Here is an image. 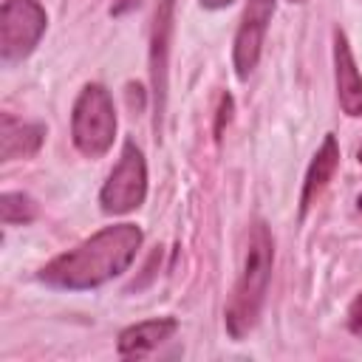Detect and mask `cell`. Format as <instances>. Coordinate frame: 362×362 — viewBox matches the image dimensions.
<instances>
[{
  "label": "cell",
  "mask_w": 362,
  "mask_h": 362,
  "mask_svg": "<svg viewBox=\"0 0 362 362\" xmlns=\"http://www.w3.org/2000/svg\"><path fill=\"white\" fill-rule=\"evenodd\" d=\"M348 331L356 334V337H362V291L348 305Z\"/></svg>",
  "instance_id": "cell-13"
},
{
  "label": "cell",
  "mask_w": 362,
  "mask_h": 362,
  "mask_svg": "<svg viewBox=\"0 0 362 362\" xmlns=\"http://www.w3.org/2000/svg\"><path fill=\"white\" fill-rule=\"evenodd\" d=\"M272 266H274V238L263 221H255L249 226L240 274L235 280V288L223 311V325L232 339H243L257 325L272 280Z\"/></svg>",
  "instance_id": "cell-2"
},
{
  "label": "cell",
  "mask_w": 362,
  "mask_h": 362,
  "mask_svg": "<svg viewBox=\"0 0 362 362\" xmlns=\"http://www.w3.org/2000/svg\"><path fill=\"white\" fill-rule=\"evenodd\" d=\"M334 82H337V99H339L342 113L351 119H359L362 116V74L356 68L348 37L339 25L334 28Z\"/></svg>",
  "instance_id": "cell-8"
},
{
  "label": "cell",
  "mask_w": 362,
  "mask_h": 362,
  "mask_svg": "<svg viewBox=\"0 0 362 362\" xmlns=\"http://www.w3.org/2000/svg\"><path fill=\"white\" fill-rule=\"evenodd\" d=\"M141 240L144 235L136 223L105 226L45 263L40 269V280L65 291L99 288L102 283L127 272V266L136 260V252L141 249Z\"/></svg>",
  "instance_id": "cell-1"
},
{
  "label": "cell",
  "mask_w": 362,
  "mask_h": 362,
  "mask_svg": "<svg viewBox=\"0 0 362 362\" xmlns=\"http://www.w3.org/2000/svg\"><path fill=\"white\" fill-rule=\"evenodd\" d=\"M48 14L37 0H6L0 8V59L23 62L42 40Z\"/></svg>",
  "instance_id": "cell-5"
},
{
  "label": "cell",
  "mask_w": 362,
  "mask_h": 362,
  "mask_svg": "<svg viewBox=\"0 0 362 362\" xmlns=\"http://www.w3.org/2000/svg\"><path fill=\"white\" fill-rule=\"evenodd\" d=\"M229 119H232V96H229V93H223V96H221V105H218L215 139H221V136H223V124H229Z\"/></svg>",
  "instance_id": "cell-14"
},
{
  "label": "cell",
  "mask_w": 362,
  "mask_h": 362,
  "mask_svg": "<svg viewBox=\"0 0 362 362\" xmlns=\"http://www.w3.org/2000/svg\"><path fill=\"white\" fill-rule=\"evenodd\" d=\"M45 139V124L40 122H20L11 113L0 116V158H31Z\"/></svg>",
  "instance_id": "cell-11"
},
{
  "label": "cell",
  "mask_w": 362,
  "mask_h": 362,
  "mask_svg": "<svg viewBox=\"0 0 362 362\" xmlns=\"http://www.w3.org/2000/svg\"><path fill=\"white\" fill-rule=\"evenodd\" d=\"M71 139L85 158H102L116 139V107L105 85L88 82L71 113Z\"/></svg>",
  "instance_id": "cell-3"
},
{
  "label": "cell",
  "mask_w": 362,
  "mask_h": 362,
  "mask_svg": "<svg viewBox=\"0 0 362 362\" xmlns=\"http://www.w3.org/2000/svg\"><path fill=\"white\" fill-rule=\"evenodd\" d=\"M356 158H359V161H362V147H359V153H356Z\"/></svg>",
  "instance_id": "cell-17"
},
{
  "label": "cell",
  "mask_w": 362,
  "mask_h": 362,
  "mask_svg": "<svg viewBox=\"0 0 362 362\" xmlns=\"http://www.w3.org/2000/svg\"><path fill=\"white\" fill-rule=\"evenodd\" d=\"M175 328H178V320L175 317H156V320H144V322L127 325L119 334L116 354L122 359H141L150 351H156L164 339H170L175 334Z\"/></svg>",
  "instance_id": "cell-9"
},
{
  "label": "cell",
  "mask_w": 362,
  "mask_h": 362,
  "mask_svg": "<svg viewBox=\"0 0 362 362\" xmlns=\"http://www.w3.org/2000/svg\"><path fill=\"white\" fill-rule=\"evenodd\" d=\"M139 3H141V0H116V3L110 6V14H113V17H122V14L133 11Z\"/></svg>",
  "instance_id": "cell-15"
},
{
  "label": "cell",
  "mask_w": 362,
  "mask_h": 362,
  "mask_svg": "<svg viewBox=\"0 0 362 362\" xmlns=\"http://www.w3.org/2000/svg\"><path fill=\"white\" fill-rule=\"evenodd\" d=\"M144 198H147V161H144L141 147L133 139H127L122 144V156L116 167L102 184L99 204L105 215H127L139 209Z\"/></svg>",
  "instance_id": "cell-4"
},
{
  "label": "cell",
  "mask_w": 362,
  "mask_h": 362,
  "mask_svg": "<svg viewBox=\"0 0 362 362\" xmlns=\"http://www.w3.org/2000/svg\"><path fill=\"white\" fill-rule=\"evenodd\" d=\"M288 3H305V0H288Z\"/></svg>",
  "instance_id": "cell-18"
},
{
  "label": "cell",
  "mask_w": 362,
  "mask_h": 362,
  "mask_svg": "<svg viewBox=\"0 0 362 362\" xmlns=\"http://www.w3.org/2000/svg\"><path fill=\"white\" fill-rule=\"evenodd\" d=\"M204 8H226V6H232L235 0H198Z\"/></svg>",
  "instance_id": "cell-16"
},
{
  "label": "cell",
  "mask_w": 362,
  "mask_h": 362,
  "mask_svg": "<svg viewBox=\"0 0 362 362\" xmlns=\"http://www.w3.org/2000/svg\"><path fill=\"white\" fill-rule=\"evenodd\" d=\"M339 167V144H337V136L334 133H325L322 144L317 147L308 170H305V178H303V192H300V218H305V212L311 209V204L322 195V189L328 187V181L334 178Z\"/></svg>",
  "instance_id": "cell-10"
},
{
  "label": "cell",
  "mask_w": 362,
  "mask_h": 362,
  "mask_svg": "<svg viewBox=\"0 0 362 362\" xmlns=\"http://www.w3.org/2000/svg\"><path fill=\"white\" fill-rule=\"evenodd\" d=\"M0 218L6 226H23L37 218V204L25 192H3L0 195Z\"/></svg>",
  "instance_id": "cell-12"
},
{
  "label": "cell",
  "mask_w": 362,
  "mask_h": 362,
  "mask_svg": "<svg viewBox=\"0 0 362 362\" xmlns=\"http://www.w3.org/2000/svg\"><path fill=\"white\" fill-rule=\"evenodd\" d=\"M274 3L277 0H249L235 34V45H232V65L238 79H249V74L257 68L260 62V51H263V40H266V28L272 23L274 14Z\"/></svg>",
  "instance_id": "cell-7"
},
{
  "label": "cell",
  "mask_w": 362,
  "mask_h": 362,
  "mask_svg": "<svg viewBox=\"0 0 362 362\" xmlns=\"http://www.w3.org/2000/svg\"><path fill=\"white\" fill-rule=\"evenodd\" d=\"M175 28V0H158L150 25V99H153V130L161 136L170 88V42Z\"/></svg>",
  "instance_id": "cell-6"
}]
</instances>
